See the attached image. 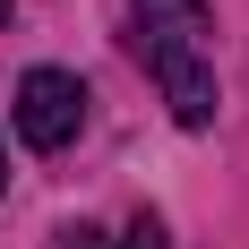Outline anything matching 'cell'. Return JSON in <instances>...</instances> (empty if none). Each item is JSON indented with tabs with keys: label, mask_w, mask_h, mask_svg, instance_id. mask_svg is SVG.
Returning a JSON list of instances; mask_svg holds the SVG:
<instances>
[{
	"label": "cell",
	"mask_w": 249,
	"mask_h": 249,
	"mask_svg": "<svg viewBox=\"0 0 249 249\" xmlns=\"http://www.w3.org/2000/svg\"><path fill=\"white\" fill-rule=\"evenodd\" d=\"M77 129H86V86L69 69H26L18 77V138L43 146V155H60Z\"/></svg>",
	"instance_id": "cell-1"
},
{
	"label": "cell",
	"mask_w": 249,
	"mask_h": 249,
	"mask_svg": "<svg viewBox=\"0 0 249 249\" xmlns=\"http://www.w3.org/2000/svg\"><path fill=\"white\" fill-rule=\"evenodd\" d=\"M0 189H9V155H0Z\"/></svg>",
	"instance_id": "cell-4"
},
{
	"label": "cell",
	"mask_w": 249,
	"mask_h": 249,
	"mask_svg": "<svg viewBox=\"0 0 249 249\" xmlns=\"http://www.w3.org/2000/svg\"><path fill=\"white\" fill-rule=\"evenodd\" d=\"M0 26H9V0H0Z\"/></svg>",
	"instance_id": "cell-5"
},
{
	"label": "cell",
	"mask_w": 249,
	"mask_h": 249,
	"mask_svg": "<svg viewBox=\"0 0 249 249\" xmlns=\"http://www.w3.org/2000/svg\"><path fill=\"white\" fill-rule=\"evenodd\" d=\"M112 249H163V224H155V215H138V224H129V241H112Z\"/></svg>",
	"instance_id": "cell-2"
},
{
	"label": "cell",
	"mask_w": 249,
	"mask_h": 249,
	"mask_svg": "<svg viewBox=\"0 0 249 249\" xmlns=\"http://www.w3.org/2000/svg\"><path fill=\"white\" fill-rule=\"evenodd\" d=\"M60 249H112V241H103L95 224H69V232H60Z\"/></svg>",
	"instance_id": "cell-3"
}]
</instances>
